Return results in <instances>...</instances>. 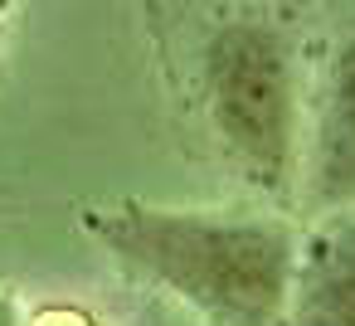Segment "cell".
<instances>
[{"instance_id": "6da1fadb", "label": "cell", "mask_w": 355, "mask_h": 326, "mask_svg": "<svg viewBox=\"0 0 355 326\" xmlns=\"http://www.w3.org/2000/svg\"><path fill=\"white\" fill-rule=\"evenodd\" d=\"M83 229L195 326H287L302 239L272 214L107 205Z\"/></svg>"}, {"instance_id": "7a4b0ae2", "label": "cell", "mask_w": 355, "mask_h": 326, "mask_svg": "<svg viewBox=\"0 0 355 326\" xmlns=\"http://www.w3.org/2000/svg\"><path fill=\"white\" fill-rule=\"evenodd\" d=\"M195 103L243 185L263 195L292 190L302 171V83L282 25L263 15L205 25L195 40Z\"/></svg>"}, {"instance_id": "3957f363", "label": "cell", "mask_w": 355, "mask_h": 326, "mask_svg": "<svg viewBox=\"0 0 355 326\" xmlns=\"http://www.w3.org/2000/svg\"><path fill=\"white\" fill-rule=\"evenodd\" d=\"M302 195L316 214H340L355 205V35L331 49L316 83L302 151Z\"/></svg>"}, {"instance_id": "277c9868", "label": "cell", "mask_w": 355, "mask_h": 326, "mask_svg": "<svg viewBox=\"0 0 355 326\" xmlns=\"http://www.w3.org/2000/svg\"><path fill=\"white\" fill-rule=\"evenodd\" d=\"M287 326H355V214H321L292 268Z\"/></svg>"}, {"instance_id": "5b68a950", "label": "cell", "mask_w": 355, "mask_h": 326, "mask_svg": "<svg viewBox=\"0 0 355 326\" xmlns=\"http://www.w3.org/2000/svg\"><path fill=\"white\" fill-rule=\"evenodd\" d=\"M127 326H195L190 316H180L175 307H166V302H146L141 311H132L127 316Z\"/></svg>"}, {"instance_id": "8992f818", "label": "cell", "mask_w": 355, "mask_h": 326, "mask_svg": "<svg viewBox=\"0 0 355 326\" xmlns=\"http://www.w3.org/2000/svg\"><path fill=\"white\" fill-rule=\"evenodd\" d=\"M6 30H10V6H0V44H6Z\"/></svg>"}]
</instances>
